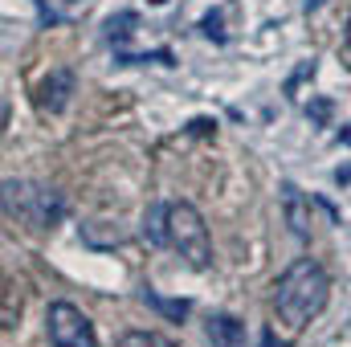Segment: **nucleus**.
Listing matches in <instances>:
<instances>
[{
    "label": "nucleus",
    "instance_id": "1",
    "mask_svg": "<svg viewBox=\"0 0 351 347\" xmlns=\"http://www.w3.org/2000/svg\"><path fill=\"white\" fill-rule=\"evenodd\" d=\"M327 298H331V278L315 258H294L274 282V311L286 335H298L315 315H323Z\"/></svg>",
    "mask_w": 351,
    "mask_h": 347
},
{
    "label": "nucleus",
    "instance_id": "2",
    "mask_svg": "<svg viewBox=\"0 0 351 347\" xmlns=\"http://www.w3.org/2000/svg\"><path fill=\"white\" fill-rule=\"evenodd\" d=\"M4 208L8 217L25 221L29 229H53L66 217V200L58 188L37 180H4Z\"/></svg>",
    "mask_w": 351,
    "mask_h": 347
},
{
    "label": "nucleus",
    "instance_id": "3",
    "mask_svg": "<svg viewBox=\"0 0 351 347\" xmlns=\"http://www.w3.org/2000/svg\"><path fill=\"white\" fill-rule=\"evenodd\" d=\"M168 246H172L192 270H208V265H213L208 225H204V217H200L196 204H188V200L168 204Z\"/></svg>",
    "mask_w": 351,
    "mask_h": 347
},
{
    "label": "nucleus",
    "instance_id": "4",
    "mask_svg": "<svg viewBox=\"0 0 351 347\" xmlns=\"http://www.w3.org/2000/svg\"><path fill=\"white\" fill-rule=\"evenodd\" d=\"M45 323H49V344L53 347H98L94 323L74 302H49Z\"/></svg>",
    "mask_w": 351,
    "mask_h": 347
},
{
    "label": "nucleus",
    "instance_id": "5",
    "mask_svg": "<svg viewBox=\"0 0 351 347\" xmlns=\"http://www.w3.org/2000/svg\"><path fill=\"white\" fill-rule=\"evenodd\" d=\"M70 94H74V70L70 66H53L37 82V110L41 115H62L70 106Z\"/></svg>",
    "mask_w": 351,
    "mask_h": 347
},
{
    "label": "nucleus",
    "instance_id": "6",
    "mask_svg": "<svg viewBox=\"0 0 351 347\" xmlns=\"http://www.w3.org/2000/svg\"><path fill=\"white\" fill-rule=\"evenodd\" d=\"M282 208H286L290 233H294L298 241H306V237H311V204H306V196L298 192V184H282Z\"/></svg>",
    "mask_w": 351,
    "mask_h": 347
},
{
    "label": "nucleus",
    "instance_id": "7",
    "mask_svg": "<svg viewBox=\"0 0 351 347\" xmlns=\"http://www.w3.org/2000/svg\"><path fill=\"white\" fill-rule=\"evenodd\" d=\"M204 339H208V347H245V323L233 315H208Z\"/></svg>",
    "mask_w": 351,
    "mask_h": 347
},
{
    "label": "nucleus",
    "instance_id": "8",
    "mask_svg": "<svg viewBox=\"0 0 351 347\" xmlns=\"http://www.w3.org/2000/svg\"><path fill=\"white\" fill-rule=\"evenodd\" d=\"M82 241H86L90 250H114V246H123L127 241V229L114 221H86L82 225Z\"/></svg>",
    "mask_w": 351,
    "mask_h": 347
},
{
    "label": "nucleus",
    "instance_id": "9",
    "mask_svg": "<svg viewBox=\"0 0 351 347\" xmlns=\"http://www.w3.org/2000/svg\"><path fill=\"white\" fill-rule=\"evenodd\" d=\"M143 237L152 246H168V204H152L143 213Z\"/></svg>",
    "mask_w": 351,
    "mask_h": 347
},
{
    "label": "nucleus",
    "instance_id": "10",
    "mask_svg": "<svg viewBox=\"0 0 351 347\" xmlns=\"http://www.w3.org/2000/svg\"><path fill=\"white\" fill-rule=\"evenodd\" d=\"M139 298H143L147 307H156V311H160L164 319H172V323H180V319H184V315L192 311V302H184V298H160V294H156L152 286H147V290H143Z\"/></svg>",
    "mask_w": 351,
    "mask_h": 347
},
{
    "label": "nucleus",
    "instance_id": "11",
    "mask_svg": "<svg viewBox=\"0 0 351 347\" xmlns=\"http://www.w3.org/2000/svg\"><path fill=\"white\" fill-rule=\"evenodd\" d=\"M135 25H139V16H135V12H114V16L106 21V41H110V45L131 41V37H135Z\"/></svg>",
    "mask_w": 351,
    "mask_h": 347
},
{
    "label": "nucleus",
    "instance_id": "12",
    "mask_svg": "<svg viewBox=\"0 0 351 347\" xmlns=\"http://www.w3.org/2000/svg\"><path fill=\"white\" fill-rule=\"evenodd\" d=\"M123 347H176L172 339L156 335V331H127L123 335Z\"/></svg>",
    "mask_w": 351,
    "mask_h": 347
},
{
    "label": "nucleus",
    "instance_id": "13",
    "mask_svg": "<svg viewBox=\"0 0 351 347\" xmlns=\"http://www.w3.org/2000/svg\"><path fill=\"white\" fill-rule=\"evenodd\" d=\"M139 62H160V66H172V53H168V49H156V53H119V66H139Z\"/></svg>",
    "mask_w": 351,
    "mask_h": 347
},
{
    "label": "nucleus",
    "instance_id": "14",
    "mask_svg": "<svg viewBox=\"0 0 351 347\" xmlns=\"http://www.w3.org/2000/svg\"><path fill=\"white\" fill-rule=\"evenodd\" d=\"M200 29H204V37H213V41H225V29H221V12L204 16V21H200Z\"/></svg>",
    "mask_w": 351,
    "mask_h": 347
},
{
    "label": "nucleus",
    "instance_id": "15",
    "mask_svg": "<svg viewBox=\"0 0 351 347\" xmlns=\"http://www.w3.org/2000/svg\"><path fill=\"white\" fill-rule=\"evenodd\" d=\"M306 115H311L315 123H331V102H327V98H315V102L306 106Z\"/></svg>",
    "mask_w": 351,
    "mask_h": 347
},
{
    "label": "nucleus",
    "instance_id": "16",
    "mask_svg": "<svg viewBox=\"0 0 351 347\" xmlns=\"http://www.w3.org/2000/svg\"><path fill=\"white\" fill-rule=\"evenodd\" d=\"M262 347H290V339H278V335H274V327H265V331H262Z\"/></svg>",
    "mask_w": 351,
    "mask_h": 347
},
{
    "label": "nucleus",
    "instance_id": "17",
    "mask_svg": "<svg viewBox=\"0 0 351 347\" xmlns=\"http://www.w3.org/2000/svg\"><path fill=\"white\" fill-rule=\"evenodd\" d=\"M213 127H217V123H213V119H196V123H192V135H208V131H213Z\"/></svg>",
    "mask_w": 351,
    "mask_h": 347
},
{
    "label": "nucleus",
    "instance_id": "18",
    "mask_svg": "<svg viewBox=\"0 0 351 347\" xmlns=\"http://www.w3.org/2000/svg\"><path fill=\"white\" fill-rule=\"evenodd\" d=\"M335 180H339V184H351V168H339V172H335Z\"/></svg>",
    "mask_w": 351,
    "mask_h": 347
},
{
    "label": "nucleus",
    "instance_id": "19",
    "mask_svg": "<svg viewBox=\"0 0 351 347\" xmlns=\"http://www.w3.org/2000/svg\"><path fill=\"white\" fill-rule=\"evenodd\" d=\"M319 4H323V0H306V12H315V8H319Z\"/></svg>",
    "mask_w": 351,
    "mask_h": 347
},
{
    "label": "nucleus",
    "instance_id": "20",
    "mask_svg": "<svg viewBox=\"0 0 351 347\" xmlns=\"http://www.w3.org/2000/svg\"><path fill=\"white\" fill-rule=\"evenodd\" d=\"M339 143H351V131H339Z\"/></svg>",
    "mask_w": 351,
    "mask_h": 347
},
{
    "label": "nucleus",
    "instance_id": "21",
    "mask_svg": "<svg viewBox=\"0 0 351 347\" xmlns=\"http://www.w3.org/2000/svg\"><path fill=\"white\" fill-rule=\"evenodd\" d=\"M348 41H351V21H348Z\"/></svg>",
    "mask_w": 351,
    "mask_h": 347
},
{
    "label": "nucleus",
    "instance_id": "22",
    "mask_svg": "<svg viewBox=\"0 0 351 347\" xmlns=\"http://www.w3.org/2000/svg\"><path fill=\"white\" fill-rule=\"evenodd\" d=\"M152 4H168V0H152Z\"/></svg>",
    "mask_w": 351,
    "mask_h": 347
}]
</instances>
